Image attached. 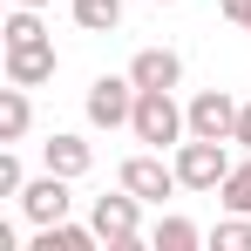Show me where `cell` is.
<instances>
[{
	"label": "cell",
	"instance_id": "obj_1",
	"mask_svg": "<svg viewBox=\"0 0 251 251\" xmlns=\"http://www.w3.org/2000/svg\"><path fill=\"white\" fill-rule=\"evenodd\" d=\"M129 136L150 143V150H170V143L190 136V109H176L170 88H143V95H136V116H129Z\"/></svg>",
	"mask_w": 251,
	"mask_h": 251
},
{
	"label": "cell",
	"instance_id": "obj_2",
	"mask_svg": "<svg viewBox=\"0 0 251 251\" xmlns=\"http://www.w3.org/2000/svg\"><path fill=\"white\" fill-rule=\"evenodd\" d=\"M176 176H183V190H217L231 176V150L217 136H183L176 143Z\"/></svg>",
	"mask_w": 251,
	"mask_h": 251
},
{
	"label": "cell",
	"instance_id": "obj_3",
	"mask_svg": "<svg viewBox=\"0 0 251 251\" xmlns=\"http://www.w3.org/2000/svg\"><path fill=\"white\" fill-rule=\"evenodd\" d=\"M136 75H95L88 82V123L95 129H129V116H136Z\"/></svg>",
	"mask_w": 251,
	"mask_h": 251
},
{
	"label": "cell",
	"instance_id": "obj_4",
	"mask_svg": "<svg viewBox=\"0 0 251 251\" xmlns=\"http://www.w3.org/2000/svg\"><path fill=\"white\" fill-rule=\"evenodd\" d=\"M136 190H116V197H95V210H88V224L102 231V245L109 251H136L143 238H136Z\"/></svg>",
	"mask_w": 251,
	"mask_h": 251
},
{
	"label": "cell",
	"instance_id": "obj_5",
	"mask_svg": "<svg viewBox=\"0 0 251 251\" xmlns=\"http://www.w3.org/2000/svg\"><path fill=\"white\" fill-rule=\"evenodd\" d=\"M116 183H123V190H136L143 204H163L170 190H183V176H176V163H163V150H156V156H129Z\"/></svg>",
	"mask_w": 251,
	"mask_h": 251
},
{
	"label": "cell",
	"instance_id": "obj_6",
	"mask_svg": "<svg viewBox=\"0 0 251 251\" xmlns=\"http://www.w3.org/2000/svg\"><path fill=\"white\" fill-rule=\"evenodd\" d=\"M75 176H61V170H41L27 190H21V210L34 217V224H61L68 217V204H75V190H68Z\"/></svg>",
	"mask_w": 251,
	"mask_h": 251
},
{
	"label": "cell",
	"instance_id": "obj_7",
	"mask_svg": "<svg viewBox=\"0 0 251 251\" xmlns=\"http://www.w3.org/2000/svg\"><path fill=\"white\" fill-rule=\"evenodd\" d=\"M238 109H245V102H231L224 88L190 95V136H217V143H231V136H238Z\"/></svg>",
	"mask_w": 251,
	"mask_h": 251
},
{
	"label": "cell",
	"instance_id": "obj_8",
	"mask_svg": "<svg viewBox=\"0 0 251 251\" xmlns=\"http://www.w3.org/2000/svg\"><path fill=\"white\" fill-rule=\"evenodd\" d=\"M54 41H27V48H7V82H21V88H41L54 82Z\"/></svg>",
	"mask_w": 251,
	"mask_h": 251
},
{
	"label": "cell",
	"instance_id": "obj_9",
	"mask_svg": "<svg viewBox=\"0 0 251 251\" xmlns=\"http://www.w3.org/2000/svg\"><path fill=\"white\" fill-rule=\"evenodd\" d=\"M129 75H136V88H176L183 82V54L176 48H143L129 61Z\"/></svg>",
	"mask_w": 251,
	"mask_h": 251
},
{
	"label": "cell",
	"instance_id": "obj_10",
	"mask_svg": "<svg viewBox=\"0 0 251 251\" xmlns=\"http://www.w3.org/2000/svg\"><path fill=\"white\" fill-rule=\"evenodd\" d=\"M102 245V231L95 224H34V251H95Z\"/></svg>",
	"mask_w": 251,
	"mask_h": 251
},
{
	"label": "cell",
	"instance_id": "obj_11",
	"mask_svg": "<svg viewBox=\"0 0 251 251\" xmlns=\"http://www.w3.org/2000/svg\"><path fill=\"white\" fill-rule=\"evenodd\" d=\"M41 163H48V170H61V176H88L95 150H88L82 136H48V143H41Z\"/></svg>",
	"mask_w": 251,
	"mask_h": 251
},
{
	"label": "cell",
	"instance_id": "obj_12",
	"mask_svg": "<svg viewBox=\"0 0 251 251\" xmlns=\"http://www.w3.org/2000/svg\"><path fill=\"white\" fill-rule=\"evenodd\" d=\"M27 123H34L27 88H21V82H7V88H0V143H21V136H27Z\"/></svg>",
	"mask_w": 251,
	"mask_h": 251
},
{
	"label": "cell",
	"instance_id": "obj_13",
	"mask_svg": "<svg viewBox=\"0 0 251 251\" xmlns=\"http://www.w3.org/2000/svg\"><path fill=\"white\" fill-rule=\"evenodd\" d=\"M68 14H75L82 34H109V27H123V0H68Z\"/></svg>",
	"mask_w": 251,
	"mask_h": 251
},
{
	"label": "cell",
	"instance_id": "obj_14",
	"mask_svg": "<svg viewBox=\"0 0 251 251\" xmlns=\"http://www.w3.org/2000/svg\"><path fill=\"white\" fill-rule=\"evenodd\" d=\"M150 245H156V251H197V245H204V231H197L190 217H163V224L150 231Z\"/></svg>",
	"mask_w": 251,
	"mask_h": 251
},
{
	"label": "cell",
	"instance_id": "obj_15",
	"mask_svg": "<svg viewBox=\"0 0 251 251\" xmlns=\"http://www.w3.org/2000/svg\"><path fill=\"white\" fill-rule=\"evenodd\" d=\"M217 204H224V210H245V217H251V150H245V163H231V176L217 183Z\"/></svg>",
	"mask_w": 251,
	"mask_h": 251
},
{
	"label": "cell",
	"instance_id": "obj_16",
	"mask_svg": "<svg viewBox=\"0 0 251 251\" xmlns=\"http://www.w3.org/2000/svg\"><path fill=\"white\" fill-rule=\"evenodd\" d=\"M0 41H7V48L48 41V27H41V7H14V14H7V27H0Z\"/></svg>",
	"mask_w": 251,
	"mask_h": 251
},
{
	"label": "cell",
	"instance_id": "obj_17",
	"mask_svg": "<svg viewBox=\"0 0 251 251\" xmlns=\"http://www.w3.org/2000/svg\"><path fill=\"white\" fill-rule=\"evenodd\" d=\"M210 245H217V251H251V217H245V210H231V217L210 231Z\"/></svg>",
	"mask_w": 251,
	"mask_h": 251
},
{
	"label": "cell",
	"instance_id": "obj_18",
	"mask_svg": "<svg viewBox=\"0 0 251 251\" xmlns=\"http://www.w3.org/2000/svg\"><path fill=\"white\" fill-rule=\"evenodd\" d=\"M27 190V176H21V156L14 150H0V197H21Z\"/></svg>",
	"mask_w": 251,
	"mask_h": 251
},
{
	"label": "cell",
	"instance_id": "obj_19",
	"mask_svg": "<svg viewBox=\"0 0 251 251\" xmlns=\"http://www.w3.org/2000/svg\"><path fill=\"white\" fill-rule=\"evenodd\" d=\"M224 21H231V27H245V34H251V0H224Z\"/></svg>",
	"mask_w": 251,
	"mask_h": 251
},
{
	"label": "cell",
	"instance_id": "obj_20",
	"mask_svg": "<svg viewBox=\"0 0 251 251\" xmlns=\"http://www.w3.org/2000/svg\"><path fill=\"white\" fill-rule=\"evenodd\" d=\"M231 143H238V150H251V102L238 109V136H231Z\"/></svg>",
	"mask_w": 251,
	"mask_h": 251
},
{
	"label": "cell",
	"instance_id": "obj_21",
	"mask_svg": "<svg viewBox=\"0 0 251 251\" xmlns=\"http://www.w3.org/2000/svg\"><path fill=\"white\" fill-rule=\"evenodd\" d=\"M14 7H48V0H14Z\"/></svg>",
	"mask_w": 251,
	"mask_h": 251
},
{
	"label": "cell",
	"instance_id": "obj_22",
	"mask_svg": "<svg viewBox=\"0 0 251 251\" xmlns=\"http://www.w3.org/2000/svg\"><path fill=\"white\" fill-rule=\"evenodd\" d=\"M156 7H176V0H156Z\"/></svg>",
	"mask_w": 251,
	"mask_h": 251
}]
</instances>
